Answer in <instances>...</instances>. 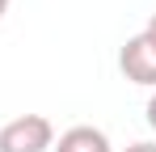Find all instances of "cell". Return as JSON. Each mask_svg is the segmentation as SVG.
<instances>
[{
	"mask_svg": "<svg viewBox=\"0 0 156 152\" xmlns=\"http://www.w3.org/2000/svg\"><path fill=\"white\" fill-rule=\"evenodd\" d=\"M122 152H156V144H152V139H144V144H131V148H122Z\"/></svg>",
	"mask_w": 156,
	"mask_h": 152,
	"instance_id": "4",
	"label": "cell"
},
{
	"mask_svg": "<svg viewBox=\"0 0 156 152\" xmlns=\"http://www.w3.org/2000/svg\"><path fill=\"white\" fill-rule=\"evenodd\" d=\"M118 68H122V76H127L131 85H156V42L144 34V30L122 42Z\"/></svg>",
	"mask_w": 156,
	"mask_h": 152,
	"instance_id": "2",
	"label": "cell"
},
{
	"mask_svg": "<svg viewBox=\"0 0 156 152\" xmlns=\"http://www.w3.org/2000/svg\"><path fill=\"white\" fill-rule=\"evenodd\" d=\"M55 127L47 114H17L0 127V152H51Z\"/></svg>",
	"mask_w": 156,
	"mask_h": 152,
	"instance_id": "1",
	"label": "cell"
},
{
	"mask_svg": "<svg viewBox=\"0 0 156 152\" xmlns=\"http://www.w3.org/2000/svg\"><path fill=\"white\" fill-rule=\"evenodd\" d=\"M144 34H148V38H152V42H156V13H152V17H148V25H144Z\"/></svg>",
	"mask_w": 156,
	"mask_h": 152,
	"instance_id": "6",
	"label": "cell"
},
{
	"mask_svg": "<svg viewBox=\"0 0 156 152\" xmlns=\"http://www.w3.org/2000/svg\"><path fill=\"white\" fill-rule=\"evenodd\" d=\"M51 152H114V148H110V135H105L101 127L80 123V127H68V131L55 139Z\"/></svg>",
	"mask_w": 156,
	"mask_h": 152,
	"instance_id": "3",
	"label": "cell"
},
{
	"mask_svg": "<svg viewBox=\"0 0 156 152\" xmlns=\"http://www.w3.org/2000/svg\"><path fill=\"white\" fill-rule=\"evenodd\" d=\"M148 127H152V131H156V93H152V97H148Z\"/></svg>",
	"mask_w": 156,
	"mask_h": 152,
	"instance_id": "5",
	"label": "cell"
},
{
	"mask_svg": "<svg viewBox=\"0 0 156 152\" xmlns=\"http://www.w3.org/2000/svg\"><path fill=\"white\" fill-rule=\"evenodd\" d=\"M4 13H9V0H0V17H4Z\"/></svg>",
	"mask_w": 156,
	"mask_h": 152,
	"instance_id": "7",
	"label": "cell"
}]
</instances>
